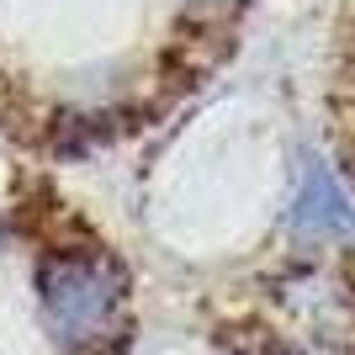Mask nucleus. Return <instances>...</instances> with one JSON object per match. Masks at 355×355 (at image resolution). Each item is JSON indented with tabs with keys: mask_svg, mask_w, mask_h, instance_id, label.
Returning a JSON list of instances; mask_svg holds the SVG:
<instances>
[{
	"mask_svg": "<svg viewBox=\"0 0 355 355\" xmlns=\"http://www.w3.org/2000/svg\"><path fill=\"white\" fill-rule=\"evenodd\" d=\"M37 297H43V318L48 334L64 350H90L101 345L122 318V276L106 260L69 250V254H48L37 270Z\"/></svg>",
	"mask_w": 355,
	"mask_h": 355,
	"instance_id": "f257e3e1",
	"label": "nucleus"
},
{
	"mask_svg": "<svg viewBox=\"0 0 355 355\" xmlns=\"http://www.w3.org/2000/svg\"><path fill=\"white\" fill-rule=\"evenodd\" d=\"M286 228L302 239H355V207L345 202V191L334 186V175L318 159H308V170H302Z\"/></svg>",
	"mask_w": 355,
	"mask_h": 355,
	"instance_id": "f03ea898",
	"label": "nucleus"
}]
</instances>
